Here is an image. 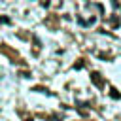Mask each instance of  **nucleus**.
I'll return each instance as SVG.
<instances>
[{
  "instance_id": "nucleus-1",
  "label": "nucleus",
  "mask_w": 121,
  "mask_h": 121,
  "mask_svg": "<svg viewBox=\"0 0 121 121\" xmlns=\"http://www.w3.org/2000/svg\"><path fill=\"white\" fill-rule=\"evenodd\" d=\"M93 81H95V83H98V85H100V83H102V79H100V78H98V74H96V72H95V74H93Z\"/></svg>"
}]
</instances>
